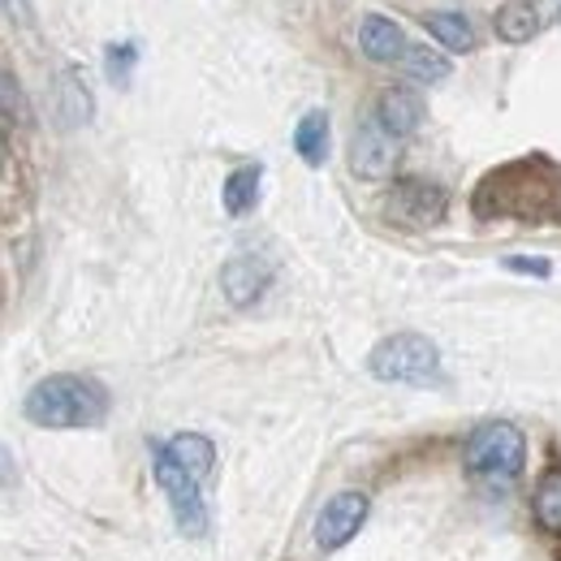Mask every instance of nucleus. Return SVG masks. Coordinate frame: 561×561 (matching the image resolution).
Instances as JSON below:
<instances>
[{"label":"nucleus","mask_w":561,"mask_h":561,"mask_svg":"<svg viewBox=\"0 0 561 561\" xmlns=\"http://www.w3.org/2000/svg\"><path fill=\"white\" fill-rule=\"evenodd\" d=\"M561 199V169L545 156L514 160L505 169H492L476 191L480 216H518V220H540L558 208Z\"/></svg>","instance_id":"f257e3e1"},{"label":"nucleus","mask_w":561,"mask_h":561,"mask_svg":"<svg viewBox=\"0 0 561 561\" xmlns=\"http://www.w3.org/2000/svg\"><path fill=\"white\" fill-rule=\"evenodd\" d=\"M26 420L35 427H95L108 415V389L91 376H48L39 380L26 402H22Z\"/></svg>","instance_id":"f03ea898"},{"label":"nucleus","mask_w":561,"mask_h":561,"mask_svg":"<svg viewBox=\"0 0 561 561\" xmlns=\"http://www.w3.org/2000/svg\"><path fill=\"white\" fill-rule=\"evenodd\" d=\"M367 371L385 385H436L440 351L423 333H393L367 354Z\"/></svg>","instance_id":"7ed1b4c3"},{"label":"nucleus","mask_w":561,"mask_h":561,"mask_svg":"<svg viewBox=\"0 0 561 561\" xmlns=\"http://www.w3.org/2000/svg\"><path fill=\"white\" fill-rule=\"evenodd\" d=\"M527 462V440L514 423H484L467 440V471L489 484H514Z\"/></svg>","instance_id":"20e7f679"},{"label":"nucleus","mask_w":561,"mask_h":561,"mask_svg":"<svg viewBox=\"0 0 561 561\" xmlns=\"http://www.w3.org/2000/svg\"><path fill=\"white\" fill-rule=\"evenodd\" d=\"M156 484L164 489L169 505H173L178 531L191 536V540H204V536H208V505H204L199 480H191V476L169 458V449H156Z\"/></svg>","instance_id":"39448f33"},{"label":"nucleus","mask_w":561,"mask_h":561,"mask_svg":"<svg viewBox=\"0 0 561 561\" xmlns=\"http://www.w3.org/2000/svg\"><path fill=\"white\" fill-rule=\"evenodd\" d=\"M449 208V195L436 186V182H423V178H402L393 182L389 199H385V220L398 225V229H432L445 220Z\"/></svg>","instance_id":"423d86ee"},{"label":"nucleus","mask_w":561,"mask_h":561,"mask_svg":"<svg viewBox=\"0 0 561 561\" xmlns=\"http://www.w3.org/2000/svg\"><path fill=\"white\" fill-rule=\"evenodd\" d=\"M367 510H371V501L363 492H337L320 510V518H316V545H320V553H333V549L351 545L354 536H358V527L367 523Z\"/></svg>","instance_id":"0eeeda50"},{"label":"nucleus","mask_w":561,"mask_h":561,"mask_svg":"<svg viewBox=\"0 0 561 561\" xmlns=\"http://www.w3.org/2000/svg\"><path fill=\"white\" fill-rule=\"evenodd\" d=\"M393 164H398V139H393L380 122H363L351 139L354 178H363V182H380V178L393 173Z\"/></svg>","instance_id":"6e6552de"},{"label":"nucleus","mask_w":561,"mask_h":561,"mask_svg":"<svg viewBox=\"0 0 561 561\" xmlns=\"http://www.w3.org/2000/svg\"><path fill=\"white\" fill-rule=\"evenodd\" d=\"M358 48H363V57H367V61L398 66V61L407 57L411 39H407V31H402L393 18H385V13H367V18H363V26H358Z\"/></svg>","instance_id":"1a4fd4ad"},{"label":"nucleus","mask_w":561,"mask_h":561,"mask_svg":"<svg viewBox=\"0 0 561 561\" xmlns=\"http://www.w3.org/2000/svg\"><path fill=\"white\" fill-rule=\"evenodd\" d=\"M549 22V0H505L492 13V31L505 44H527L540 35V26Z\"/></svg>","instance_id":"9d476101"},{"label":"nucleus","mask_w":561,"mask_h":561,"mask_svg":"<svg viewBox=\"0 0 561 561\" xmlns=\"http://www.w3.org/2000/svg\"><path fill=\"white\" fill-rule=\"evenodd\" d=\"M423 95L420 91H411V87H389V91H380V100H376V122L393 135V139H407V135H415L423 126Z\"/></svg>","instance_id":"9b49d317"},{"label":"nucleus","mask_w":561,"mask_h":561,"mask_svg":"<svg viewBox=\"0 0 561 561\" xmlns=\"http://www.w3.org/2000/svg\"><path fill=\"white\" fill-rule=\"evenodd\" d=\"M220 289L233 307H251L264 289H268V264L255 260V255H233L225 268H220Z\"/></svg>","instance_id":"f8f14e48"},{"label":"nucleus","mask_w":561,"mask_h":561,"mask_svg":"<svg viewBox=\"0 0 561 561\" xmlns=\"http://www.w3.org/2000/svg\"><path fill=\"white\" fill-rule=\"evenodd\" d=\"M164 449H169V458H173L191 480H199V484L208 480L211 467H216V445H211L208 436H199V432H178Z\"/></svg>","instance_id":"ddd939ff"},{"label":"nucleus","mask_w":561,"mask_h":561,"mask_svg":"<svg viewBox=\"0 0 561 561\" xmlns=\"http://www.w3.org/2000/svg\"><path fill=\"white\" fill-rule=\"evenodd\" d=\"M423 26H427V31L436 35V44L449 48V53H471V48H476V26H471L467 13L440 9V13H427Z\"/></svg>","instance_id":"4468645a"},{"label":"nucleus","mask_w":561,"mask_h":561,"mask_svg":"<svg viewBox=\"0 0 561 561\" xmlns=\"http://www.w3.org/2000/svg\"><path fill=\"white\" fill-rule=\"evenodd\" d=\"M260 182H264V169H260V164L233 169V173L225 178V191H220L225 211H229V216H247V211L255 208V199H260Z\"/></svg>","instance_id":"2eb2a0df"},{"label":"nucleus","mask_w":561,"mask_h":561,"mask_svg":"<svg viewBox=\"0 0 561 561\" xmlns=\"http://www.w3.org/2000/svg\"><path fill=\"white\" fill-rule=\"evenodd\" d=\"M294 151H298L311 169L324 164V156H329V117H324L320 108L298 122V130H294Z\"/></svg>","instance_id":"dca6fc26"},{"label":"nucleus","mask_w":561,"mask_h":561,"mask_svg":"<svg viewBox=\"0 0 561 561\" xmlns=\"http://www.w3.org/2000/svg\"><path fill=\"white\" fill-rule=\"evenodd\" d=\"M531 514H536V527L549 531V536H561V467L540 476L536 484V501H531Z\"/></svg>","instance_id":"f3484780"},{"label":"nucleus","mask_w":561,"mask_h":561,"mask_svg":"<svg viewBox=\"0 0 561 561\" xmlns=\"http://www.w3.org/2000/svg\"><path fill=\"white\" fill-rule=\"evenodd\" d=\"M407 78H415V82H440V78H449V57H440L436 48H423V44H411L407 48V57L398 61Z\"/></svg>","instance_id":"a211bd4d"},{"label":"nucleus","mask_w":561,"mask_h":561,"mask_svg":"<svg viewBox=\"0 0 561 561\" xmlns=\"http://www.w3.org/2000/svg\"><path fill=\"white\" fill-rule=\"evenodd\" d=\"M31 122V104L18 87L13 73H0V126H26Z\"/></svg>","instance_id":"6ab92c4d"},{"label":"nucleus","mask_w":561,"mask_h":561,"mask_svg":"<svg viewBox=\"0 0 561 561\" xmlns=\"http://www.w3.org/2000/svg\"><path fill=\"white\" fill-rule=\"evenodd\" d=\"M61 95H66V122L70 126H78V122H87L91 117V95H87V87L78 82V70H66V78H61Z\"/></svg>","instance_id":"aec40b11"},{"label":"nucleus","mask_w":561,"mask_h":561,"mask_svg":"<svg viewBox=\"0 0 561 561\" xmlns=\"http://www.w3.org/2000/svg\"><path fill=\"white\" fill-rule=\"evenodd\" d=\"M135 61H139V48H135V44H113V48H108V61H104V66H108V78H113V82H126L130 70H135Z\"/></svg>","instance_id":"412c9836"},{"label":"nucleus","mask_w":561,"mask_h":561,"mask_svg":"<svg viewBox=\"0 0 561 561\" xmlns=\"http://www.w3.org/2000/svg\"><path fill=\"white\" fill-rule=\"evenodd\" d=\"M505 268H510V273H527V277H549V273H553L549 260H523V255H510Z\"/></svg>","instance_id":"4be33fe9"},{"label":"nucleus","mask_w":561,"mask_h":561,"mask_svg":"<svg viewBox=\"0 0 561 561\" xmlns=\"http://www.w3.org/2000/svg\"><path fill=\"white\" fill-rule=\"evenodd\" d=\"M0 13L9 18V22H18V26H31L35 18H31V0H0Z\"/></svg>","instance_id":"5701e85b"},{"label":"nucleus","mask_w":561,"mask_h":561,"mask_svg":"<svg viewBox=\"0 0 561 561\" xmlns=\"http://www.w3.org/2000/svg\"><path fill=\"white\" fill-rule=\"evenodd\" d=\"M4 471H9V467H4V454H0V480H4Z\"/></svg>","instance_id":"b1692460"},{"label":"nucleus","mask_w":561,"mask_h":561,"mask_svg":"<svg viewBox=\"0 0 561 561\" xmlns=\"http://www.w3.org/2000/svg\"><path fill=\"white\" fill-rule=\"evenodd\" d=\"M0 164H4V135H0Z\"/></svg>","instance_id":"393cba45"}]
</instances>
